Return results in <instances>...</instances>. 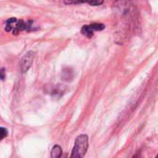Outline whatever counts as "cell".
I'll return each instance as SVG.
<instances>
[{
  "instance_id": "1",
  "label": "cell",
  "mask_w": 158,
  "mask_h": 158,
  "mask_svg": "<svg viewBox=\"0 0 158 158\" xmlns=\"http://www.w3.org/2000/svg\"><path fill=\"white\" fill-rule=\"evenodd\" d=\"M5 29L6 31L11 32L14 35H17L21 31H30L33 30V21H24L22 19H18L16 18H10L6 20Z\"/></svg>"
},
{
  "instance_id": "2",
  "label": "cell",
  "mask_w": 158,
  "mask_h": 158,
  "mask_svg": "<svg viewBox=\"0 0 158 158\" xmlns=\"http://www.w3.org/2000/svg\"><path fill=\"white\" fill-rule=\"evenodd\" d=\"M88 136L85 134H81L78 136V138L75 141L74 147L72 149V153L70 155V157L80 158L83 157L88 150Z\"/></svg>"
},
{
  "instance_id": "3",
  "label": "cell",
  "mask_w": 158,
  "mask_h": 158,
  "mask_svg": "<svg viewBox=\"0 0 158 158\" xmlns=\"http://www.w3.org/2000/svg\"><path fill=\"white\" fill-rule=\"evenodd\" d=\"M104 29L105 25L103 23H92L89 25H84L81 28V33L88 38H92L94 35V31H103Z\"/></svg>"
},
{
  "instance_id": "4",
  "label": "cell",
  "mask_w": 158,
  "mask_h": 158,
  "mask_svg": "<svg viewBox=\"0 0 158 158\" xmlns=\"http://www.w3.org/2000/svg\"><path fill=\"white\" fill-rule=\"evenodd\" d=\"M33 58H34V53L31 51L28 52L27 54H25L23 56V57L21 58V61H20V68H21L22 72H26L29 70V69L32 65Z\"/></svg>"
},
{
  "instance_id": "5",
  "label": "cell",
  "mask_w": 158,
  "mask_h": 158,
  "mask_svg": "<svg viewBox=\"0 0 158 158\" xmlns=\"http://www.w3.org/2000/svg\"><path fill=\"white\" fill-rule=\"evenodd\" d=\"M105 0H64L65 5H80V4H89L91 6H100Z\"/></svg>"
},
{
  "instance_id": "6",
  "label": "cell",
  "mask_w": 158,
  "mask_h": 158,
  "mask_svg": "<svg viewBox=\"0 0 158 158\" xmlns=\"http://www.w3.org/2000/svg\"><path fill=\"white\" fill-rule=\"evenodd\" d=\"M62 156V148L59 145H55L51 151V157L58 158Z\"/></svg>"
},
{
  "instance_id": "7",
  "label": "cell",
  "mask_w": 158,
  "mask_h": 158,
  "mask_svg": "<svg viewBox=\"0 0 158 158\" xmlns=\"http://www.w3.org/2000/svg\"><path fill=\"white\" fill-rule=\"evenodd\" d=\"M7 134H8L7 130L5 129V128L0 127V141H2L3 139H5L7 136Z\"/></svg>"
}]
</instances>
